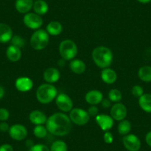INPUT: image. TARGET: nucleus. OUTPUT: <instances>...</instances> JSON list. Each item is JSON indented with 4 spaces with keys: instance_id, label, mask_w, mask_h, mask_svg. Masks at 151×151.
<instances>
[{
    "instance_id": "79ce46f5",
    "label": "nucleus",
    "mask_w": 151,
    "mask_h": 151,
    "mask_svg": "<svg viewBox=\"0 0 151 151\" xmlns=\"http://www.w3.org/2000/svg\"><path fill=\"white\" fill-rule=\"evenodd\" d=\"M137 1L139 2H140V3L147 4V3H149V2H150L151 0H137Z\"/></svg>"
},
{
    "instance_id": "f704fd0d",
    "label": "nucleus",
    "mask_w": 151,
    "mask_h": 151,
    "mask_svg": "<svg viewBox=\"0 0 151 151\" xmlns=\"http://www.w3.org/2000/svg\"><path fill=\"white\" fill-rule=\"evenodd\" d=\"M88 113L89 114L90 116H96L98 115L99 109L96 105H91V107L88 108Z\"/></svg>"
},
{
    "instance_id": "4468645a",
    "label": "nucleus",
    "mask_w": 151,
    "mask_h": 151,
    "mask_svg": "<svg viewBox=\"0 0 151 151\" xmlns=\"http://www.w3.org/2000/svg\"><path fill=\"white\" fill-rule=\"evenodd\" d=\"M33 87V82L31 79L26 76H22L17 79L15 82V88L20 92L30 91Z\"/></svg>"
},
{
    "instance_id": "9b49d317",
    "label": "nucleus",
    "mask_w": 151,
    "mask_h": 151,
    "mask_svg": "<svg viewBox=\"0 0 151 151\" xmlns=\"http://www.w3.org/2000/svg\"><path fill=\"white\" fill-rule=\"evenodd\" d=\"M127 110L125 105L122 103H116L110 109V116L116 121L121 122L127 116Z\"/></svg>"
},
{
    "instance_id": "cd10ccee",
    "label": "nucleus",
    "mask_w": 151,
    "mask_h": 151,
    "mask_svg": "<svg viewBox=\"0 0 151 151\" xmlns=\"http://www.w3.org/2000/svg\"><path fill=\"white\" fill-rule=\"evenodd\" d=\"M50 151H68V145L64 141L56 140L50 146Z\"/></svg>"
},
{
    "instance_id": "bb28decb",
    "label": "nucleus",
    "mask_w": 151,
    "mask_h": 151,
    "mask_svg": "<svg viewBox=\"0 0 151 151\" xmlns=\"http://www.w3.org/2000/svg\"><path fill=\"white\" fill-rule=\"evenodd\" d=\"M108 99L112 102L118 103L122 99V94L119 90L111 89L108 93Z\"/></svg>"
},
{
    "instance_id": "aec40b11",
    "label": "nucleus",
    "mask_w": 151,
    "mask_h": 151,
    "mask_svg": "<svg viewBox=\"0 0 151 151\" xmlns=\"http://www.w3.org/2000/svg\"><path fill=\"white\" fill-rule=\"evenodd\" d=\"M6 56L7 58H8L11 62H18L22 57L21 48L11 45H10L9 47L7 48Z\"/></svg>"
},
{
    "instance_id": "c85d7f7f",
    "label": "nucleus",
    "mask_w": 151,
    "mask_h": 151,
    "mask_svg": "<svg viewBox=\"0 0 151 151\" xmlns=\"http://www.w3.org/2000/svg\"><path fill=\"white\" fill-rule=\"evenodd\" d=\"M33 134L36 138L39 139H43V138L46 137L47 135V130L46 127L44 125H36L33 130Z\"/></svg>"
},
{
    "instance_id": "7c9ffc66",
    "label": "nucleus",
    "mask_w": 151,
    "mask_h": 151,
    "mask_svg": "<svg viewBox=\"0 0 151 151\" xmlns=\"http://www.w3.org/2000/svg\"><path fill=\"white\" fill-rule=\"evenodd\" d=\"M131 93L133 96L139 98L144 94V89L140 85H134L131 89Z\"/></svg>"
},
{
    "instance_id": "a878e982",
    "label": "nucleus",
    "mask_w": 151,
    "mask_h": 151,
    "mask_svg": "<svg viewBox=\"0 0 151 151\" xmlns=\"http://www.w3.org/2000/svg\"><path fill=\"white\" fill-rule=\"evenodd\" d=\"M131 128L132 125L130 121L125 119L122 120L118 125L119 133L120 135H122V136H125V135H127L130 133Z\"/></svg>"
},
{
    "instance_id": "58836bf2",
    "label": "nucleus",
    "mask_w": 151,
    "mask_h": 151,
    "mask_svg": "<svg viewBox=\"0 0 151 151\" xmlns=\"http://www.w3.org/2000/svg\"><path fill=\"white\" fill-rule=\"evenodd\" d=\"M145 142L147 145L151 147V131H149L145 136Z\"/></svg>"
},
{
    "instance_id": "c9c22d12",
    "label": "nucleus",
    "mask_w": 151,
    "mask_h": 151,
    "mask_svg": "<svg viewBox=\"0 0 151 151\" xmlns=\"http://www.w3.org/2000/svg\"><path fill=\"white\" fill-rule=\"evenodd\" d=\"M0 151H14V148L9 144H4L0 146Z\"/></svg>"
},
{
    "instance_id": "c756f323",
    "label": "nucleus",
    "mask_w": 151,
    "mask_h": 151,
    "mask_svg": "<svg viewBox=\"0 0 151 151\" xmlns=\"http://www.w3.org/2000/svg\"><path fill=\"white\" fill-rule=\"evenodd\" d=\"M11 42V45H13L14 46H17V47H19V48H22V47H23L25 45V41H24V40L22 36H19V35L13 36Z\"/></svg>"
},
{
    "instance_id": "f03ea898",
    "label": "nucleus",
    "mask_w": 151,
    "mask_h": 151,
    "mask_svg": "<svg viewBox=\"0 0 151 151\" xmlns=\"http://www.w3.org/2000/svg\"><path fill=\"white\" fill-rule=\"evenodd\" d=\"M92 59L97 67L104 69L110 66L113 62V55L109 47L99 46L93 50Z\"/></svg>"
},
{
    "instance_id": "0eeeda50",
    "label": "nucleus",
    "mask_w": 151,
    "mask_h": 151,
    "mask_svg": "<svg viewBox=\"0 0 151 151\" xmlns=\"http://www.w3.org/2000/svg\"><path fill=\"white\" fill-rule=\"evenodd\" d=\"M23 22L28 28L36 30L42 26L43 19L41 16L35 13H27L23 17Z\"/></svg>"
},
{
    "instance_id": "20e7f679",
    "label": "nucleus",
    "mask_w": 151,
    "mask_h": 151,
    "mask_svg": "<svg viewBox=\"0 0 151 151\" xmlns=\"http://www.w3.org/2000/svg\"><path fill=\"white\" fill-rule=\"evenodd\" d=\"M49 34L46 30L38 29L35 30L30 37V44L33 49L36 50H41L45 48L49 43Z\"/></svg>"
},
{
    "instance_id": "4be33fe9",
    "label": "nucleus",
    "mask_w": 151,
    "mask_h": 151,
    "mask_svg": "<svg viewBox=\"0 0 151 151\" xmlns=\"http://www.w3.org/2000/svg\"><path fill=\"white\" fill-rule=\"evenodd\" d=\"M33 9L35 14L40 16L45 15L49 10L48 4L44 0H36L33 2Z\"/></svg>"
},
{
    "instance_id": "1a4fd4ad",
    "label": "nucleus",
    "mask_w": 151,
    "mask_h": 151,
    "mask_svg": "<svg viewBox=\"0 0 151 151\" xmlns=\"http://www.w3.org/2000/svg\"><path fill=\"white\" fill-rule=\"evenodd\" d=\"M122 143L124 147L128 151H139L141 148V141L137 136L130 134L124 136Z\"/></svg>"
},
{
    "instance_id": "2f4dec72",
    "label": "nucleus",
    "mask_w": 151,
    "mask_h": 151,
    "mask_svg": "<svg viewBox=\"0 0 151 151\" xmlns=\"http://www.w3.org/2000/svg\"><path fill=\"white\" fill-rule=\"evenodd\" d=\"M29 151H50V148L43 144H37L31 147L29 149Z\"/></svg>"
},
{
    "instance_id": "a19ab883",
    "label": "nucleus",
    "mask_w": 151,
    "mask_h": 151,
    "mask_svg": "<svg viewBox=\"0 0 151 151\" xmlns=\"http://www.w3.org/2000/svg\"><path fill=\"white\" fill-rule=\"evenodd\" d=\"M5 96V90H4L3 87L0 85V99H2Z\"/></svg>"
},
{
    "instance_id": "39448f33",
    "label": "nucleus",
    "mask_w": 151,
    "mask_h": 151,
    "mask_svg": "<svg viewBox=\"0 0 151 151\" xmlns=\"http://www.w3.org/2000/svg\"><path fill=\"white\" fill-rule=\"evenodd\" d=\"M59 50L62 59L65 61L73 60L78 53L77 45L71 40H63L59 45Z\"/></svg>"
},
{
    "instance_id": "e433bc0d",
    "label": "nucleus",
    "mask_w": 151,
    "mask_h": 151,
    "mask_svg": "<svg viewBox=\"0 0 151 151\" xmlns=\"http://www.w3.org/2000/svg\"><path fill=\"white\" fill-rule=\"evenodd\" d=\"M10 127L8 124L5 122H2L0 123V131L2 132H8L9 130Z\"/></svg>"
},
{
    "instance_id": "473e14b6",
    "label": "nucleus",
    "mask_w": 151,
    "mask_h": 151,
    "mask_svg": "<svg viewBox=\"0 0 151 151\" xmlns=\"http://www.w3.org/2000/svg\"><path fill=\"white\" fill-rule=\"evenodd\" d=\"M9 110L6 108H0V121L5 122L9 119Z\"/></svg>"
},
{
    "instance_id": "ddd939ff",
    "label": "nucleus",
    "mask_w": 151,
    "mask_h": 151,
    "mask_svg": "<svg viewBox=\"0 0 151 151\" xmlns=\"http://www.w3.org/2000/svg\"><path fill=\"white\" fill-rule=\"evenodd\" d=\"M29 119L32 124L35 125H44L47 120L45 113L40 110H35L30 112L29 115Z\"/></svg>"
},
{
    "instance_id": "dca6fc26",
    "label": "nucleus",
    "mask_w": 151,
    "mask_h": 151,
    "mask_svg": "<svg viewBox=\"0 0 151 151\" xmlns=\"http://www.w3.org/2000/svg\"><path fill=\"white\" fill-rule=\"evenodd\" d=\"M103 94L101 91L93 90L88 92L85 95V101L91 105H96L101 103L103 99Z\"/></svg>"
},
{
    "instance_id": "f3484780",
    "label": "nucleus",
    "mask_w": 151,
    "mask_h": 151,
    "mask_svg": "<svg viewBox=\"0 0 151 151\" xmlns=\"http://www.w3.org/2000/svg\"><path fill=\"white\" fill-rule=\"evenodd\" d=\"M101 78L103 82L108 85L115 83L117 79V73L111 68H104L101 72Z\"/></svg>"
},
{
    "instance_id": "7ed1b4c3",
    "label": "nucleus",
    "mask_w": 151,
    "mask_h": 151,
    "mask_svg": "<svg viewBox=\"0 0 151 151\" xmlns=\"http://www.w3.org/2000/svg\"><path fill=\"white\" fill-rule=\"evenodd\" d=\"M36 99L42 104H49L56 99L58 91L53 84H42L36 90Z\"/></svg>"
},
{
    "instance_id": "6ab92c4d",
    "label": "nucleus",
    "mask_w": 151,
    "mask_h": 151,
    "mask_svg": "<svg viewBox=\"0 0 151 151\" xmlns=\"http://www.w3.org/2000/svg\"><path fill=\"white\" fill-rule=\"evenodd\" d=\"M33 0H16L15 8L20 14H27L33 8Z\"/></svg>"
},
{
    "instance_id": "f8f14e48",
    "label": "nucleus",
    "mask_w": 151,
    "mask_h": 151,
    "mask_svg": "<svg viewBox=\"0 0 151 151\" xmlns=\"http://www.w3.org/2000/svg\"><path fill=\"white\" fill-rule=\"evenodd\" d=\"M96 122L103 131H109L114 124V119L107 114H98L95 118Z\"/></svg>"
},
{
    "instance_id": "ea45409f",
    "label": "nucleus",
    "mask_w": 151,
    "mask_h": 151,
    "mask_svg": "<svg viewBox=\"0 0 151 151\" xmlns=\"http://www.w3.org/2000/svg\"><path fill=\"white\" fill-rule=\"evenodd\" d=\"M25 144H26V146H27V147H29V149L34 145V143H33V142L31 140V139H28V140L26 141Z\"/></svg>"
},
{
    "instance_id": "37998d69",
    "label": "nucleus",
    "mask_w": 151,
    "mask_h": 151,
    "mask_svg": "<svg viewBox=\"0 0 151 151\" xmlns=\"http://www.w3.org/2000/svg\"><path fill=\"white\" fill-rule=\"evenodd\" d=\"M150 3H151V1H150Z\"/></svg>"
},
{
    "instance_id": "5701e85b",
    "label": "nucleus",
    "mask_w": 151,
    "mask_h": 151,
    "mask_svg": "<svg viewBox=\"0 0 151 151\" xmlns=\"http://www.w3.org/2000/svg\"><path fill=\"white\" fill-rule=\"evenodd\" d=\"M70 68L76 74H82L86 70V65L81 59H73L70 63Z\"/></svg>"
},
{
    "instance_id": "a211bd4d",
    "label": "nucleus",
    "mask_w": 151,
    "mask_h": 151,
    "mask_svg": "<svg viewBox=\"0 0 151 151\" xmlns=\"http://www.w3.org/2000/svg\"><path fill=\"white\" fill-rule=\"evenodd\" d=\"M13 37L11 27L5 23H0V42L8 43Z\"/></svg>"
},
{
    "instance_id": "2eb2a0df",
    "label": "nucleus",
    "mask_w": 151,
    "mask_h": 151,
    "mask_svg": "<svg viewBox=\"0 0 151 151\" xmlns=\"http://www.w3.org/2000/svg\"><path fill=\"white\" fill-rule=\"evenodd\" d=\"M60 72L56 68H48L44 71L43 79L47 83H56L60 79Z\"/></svg>"
},
{
    "instance_id": "f257e3e1",
    "label": "nucleus",
    "mask_w": 151,
    "mask_h": 151,
    "mask_svg": "<svg viewBox=\"0 0 151 151\" xmlns=\"http://www.w3.org/2000/svg\"><path fill=\"white\" fill-rule=\"evenodd\" d=\"M46 128L51 134L57 136H65L70 132L71 121L64 113H56L47 118Z\"/></svg>"
},
{
    "instance_id": "9d476101",
    "label": "nucleus",
    "mask_w": 151,
    "mask_h": 151,
    "mask_svg": "<svg viewBox=\"0 0 151 151\" xmlns=\"http://www.w3.org/2000/svg\"><path fill=\"white\" fill-rule=\"evenodd\" d=\"M8 133L11 139L16 141L24 140L27 136V128L20 124H16L10 127Z\"/></svg>"
},
{
    "instance_id": "72a5a7b5",
    "label": "nucleus",
    "mask_w": 151,
    "mask_h": 151,
    "mask_svg": "<svg viewBox=\"0 0 151 151\" xmlns=\"http://www.w3.org/2000/svg\"><path fill=\"white\" fill-rule=\"evenodd\" d=\"M113 136L110 131H106L104 132V136H103V139H104V142L106 144H111L113 142Z\"/></svg>"
},
{
    "instance_id": "412c9836",
    "label": "nucleus",
    "mask_w": 151,
    "mask_h": 151,
    "mask_svg": "<svg viewBox=\"0 0 151 151\" xmlns=\"http://www.w3.org/2000/svg\"><path fill=\"white\" fill-rule=\"evenodd\" d=\"M63 30L62 24L58 21H52L47 24L46 31L50 36H59Z\"/></svg>"
},
{
    "instance_id": "423d86ee",
    "label": "nucleus",
    "mask_w": 151,
    "mask_h": 151,
    "mask_svg": "<svg viewBox=\"0 0 151 151\" xmlns=\"http://www.w3.org/2000/svg\"><path fill=\"white\" fill-rule=\"evenodd\" d=\"M90 116L88 111L84 109L79 108H73L70 111L69 118L71 122L74 123L76 125L83 126L88 123L90 120Z\"/></svg>"
},
{
    "instance_id": "6e6552de",
    "label": "nucleus",
    "mask_w": 151,
    "mask_h": 151,
    "mask_svg": "<svg viewBox=\"0 0 151 151\" xmlns=\"http://www.w3.org/2000/svg\"><path fill=\"white\" fill-rule=\"evenodd\" d=\"M56 104L58 108L63 113L70 112L73 106V103L70 97L64 93L58 94L56 98Z\"/></svg>"
},
{
    "instance_id": "c03bdc74",
    "label": "nucleus",
    "mask_w": 151,
    "mask_h": 151,
    "mask_svg": "<svg viewBox=\"0 0 151 151\" xmlns=\"http://www.w3.org/2000/svg\"><path fill=\"white\" fill-rule=\"evenodd\" d=\"M35 1H36V0H35Z\"/></svg>"
},
{
    "instance_id": "b1692460",
    "label": "nucleus",
    "mask_w": 151,
    "mask_h": 151,
    "mask_svg": "<svg viewBox=\"0 0 151 151\" xmlns=\"http://www.w3.org/2000/svg\"><path fill=\"white\" fill-rule=\"evenodd\" d=\"M139 104L145 112L151 113V94L144 93L139 98Z\"/></svg>"
},
{
    "instance_id": "4c0bfd02",
    "label": "nucleus",
    "mask_w": 151,
    "mask_h": 151,
    "mask_svg": "<svg viewBox=\"0 0 151 151\" xmlns=\"http://www.w3.org/2000/svg\"><path fill=\"white\" fill-rule=\"evenodd\" d=\"M111 102L112 101H110L109 99H103L102 101H101V105L104 108H108L111 106Z\"/></svg>"
},
{
    "instance_id": "393cba45",
    "label": "nucleus",
    "mask_w": 151,
    "mask_h": 151,
    "mask_svg": "<svg viewBox=\"0 0 151 151\" xmlns=\"http://www.w3.org/2000/svg\"><path fill=\"white\" fill-rule=\"evenodd\" d=\"M138 76L145 82H151V66L145 65L141 67L138 71Z\"/></svg>"
}]
</instances>
